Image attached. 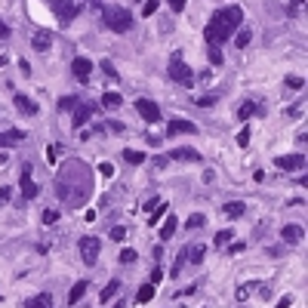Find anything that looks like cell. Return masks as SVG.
<instances>
[{
	"mask_svg": "<svg viewBox=\"0 0 308 308\" xmlns=\"http://www.w3.org/2000/svg\"><path fill=\"white\" fill-rule=\"evenodd\" d=\"M120 102H123L120 93H105V96H102V105H105V108H120Z\"/></svg>",
	"mask_w": 308,
	"mask_h": 308,
	"instance_id": "cell-29",
	"label": "cell"
},
{
	"mask_svg": "<svg viewBox=\"0 0 308 308\" xmlns=\"http://www.w3.org/2000/svg\"><path fill=\"white\" fill-rule=\"evenodd\" d=\"M80 256H83V262L86 265H96V259H99V250H102V241L99 238H93V234H86V238H80Z\"/></svg>",
	"mask_w": 308,
	"mask_h": 308,
	"instance_id": "cell-5",
	"label": "cell"
},
{
	"mask_svg": "<svg viewBox=\"0 0 308 308\" xmlns=\"http://www.w3.org/2000/svg\"><path fill=\"white\" fill-rule=\"evenodd\" d=\"M136 111L148 120V123H157V120H160V105L151 102V99H136Z\"/></svg>",
	"mask_w": 308,
	"mask_h": 308,
	"instance_id": "cell-7",
	"label": "cell"
},
{
	"mask_svg": "<svg viewBox=\"0 0 308 308\" xmlns=\"http://www.w3.org/2000/svg\"><path fill=\"white\" fill-rule=\"evenodd\" d=\"M262 114H265V108H262V105H259L256 99H247V102H244V105L238 108V117H241V120H250V117H262Z\"/></svg>",
	"mask_w": 308,
	"mask_h": 308,
	"instance_id": "cell-11",
	"label": "cell"
},
{
	"mask_svg": "<svg viewBox=\"0 0 308 308\" xmlns=\"http://www.w3.org/2000/svg\"><path fill=\"white\" fill-rule=\"evenodd\" d=\"M31 46L37 49V52H46V49L52 46V34H49L46 28H40V31H34V37H31Z\"/></svg>",
	"mask_w": 308,
	"mask_h": 308,
	"instance_id": "cell-12",
	"label": "cell"
},
{
	"mask_svg": "<svg viewBox=\"0 0 308 308\" xmlns=\"http://www.w3.org/2000/svg\"><path fill=\"white\" fill-rule=\"evenodd\" d=\"M120 262H123V265L136 262V250H130V247H126V250H120Z\"/></svg>",
	"mask_w": 308,
	"mask_h": 308,
	"instance_id": "cell-37",
	"label": "cell"
},
{
	"mask_svg": "<svg viewBox=\"0 0 308 308\" xmlns=\"http://www.w3.org/2000/svg\"><path fill=\"white\" fill-rule=\"evenodd\" d=\"M99 173H102V176H111V173H114V167H111V164H102V167H99Z\"/></svg>",
	"mask_w": 308,
	"mask_h": 308,
	"instance_id": "cell-50",
	"label": "cell"
},
{
	"mask_svg": "<svg viewBox=\"0 0 308 308\" xmlns=\"http://www.w3.org/2000/svg\"><path fill=\"white\" fill-rule=\"evenodd\" d=\"M287 86H290V89H302V86H305V77L290 74V77H287Z\"/></svg>",
	"mask_w": 308,
	"mask_h": 308,
	"instance_id": "cell-38",
	"label": "cell"
},
{
	"mask_svg": "<svg viewBox=\"0 0 308 308\" xmlns=\"http://www.w3.org/2000/svg\"><path fill=\"white\" fill-rule=\"evenodd\" d=\"M22 139H25L22 130H3V133H0V148H9L12 142H22Z\"/></svg>",
	"mask_w": 308,
	"mask_h": 308,
	"instance_id": "cell-18",
	"label": "cell"
},
{
	"mask_svg": "<svg viewBox=\"0 0 308 308\" xmlns=\"http://www.w3.org/2000/svg\"><path fill=\"white\" fill-rule=\"evenodd\" d=\"M167 210H170L167 204H160V207H154V210H151V219H148V225H160V219H164V216H167Z\"/></svg>",
	"mask_w": 308,
	"mask_h": 308,
	"instance_id": "cell-30",
	"label": "cell"
},
{
	"mask_svg": "<svg viewBox=\"0 0 308 308\" xmlns=\"http://www.w3.org/2000/svg\"><path fill=\"white\" fill-rule=\"evenodd\" d=\"M194 290H197L194 284H191V287H185V290H179V293H176V299H185V296H191V293H194Z\"/></svg>",
	"mask_w": 308,
	"mask_h": 308,
	"instance_id": "cell-48",
	"label": "cell"
},
{
	"mask_svg": "<svg viewBox=\"0 0 308 308\" xmlns=\"http://www.w3.org/2000/svg\"><path fill=\"white\" fill-rule=\"evenodd\" d=\"M290 305H293V299H290V296H284V299H281L275 308H290Z\"/></svg>",
	"mask_w": 308,
	"mask_h": 308,
	"instance_id": "cell-52",
	"label": "cell"
},
{
	"mask_svg": "<svg viewBox=\"0 0 308 308\" xmlns=\"http://www.w3.org/2000/svg\"><path fill=\"white\" fill-rule=\"evenodd\" d=\"M228 250H231V253H244V250H247V244H244V241H234Z\"/></svg>",
	"mask_w": 308,
	"mask_h": 308,
	"instance_id": "cell-49",
	"label": "cell"
},
{
	"mask_svg": "<svg viewBox=\"0 0 308 308\" xmlns=\"http://www.w3.org/2000/svg\"><path fill=\"white\" fill-rule=\"evenodd\" d=\"M123 238H126V228H123V225H114V228H111V241H123Z\"/></svg>",
	"mask_w": 308,
	"mask_h": 308,
	"instance_id": "cell-43",
	"label": "cell"
},
{
	"mask_svg": "<svg viewBox=\"0 0 308 308\" xmlns=\"http://www.w3.org/2000/svg\"><path fill=\"white\" fill-rule=\"evenodd\" d=\"M244 201H234V204H225V216L228 219H238V216H244Z\"/></svg>",
	"mask_w": 308,
	"mask_h": 308,
	"instance_id": "cell-28",
	"label": "cell"
},
{
	"mask_svg": "<svg viewBox=\"0 0 308 308\" xmlns=\"http://www.w3.org/2000/svg\"><path fill=\"white\" fill-rule=\"evenodd\" d=\"M167 74L179 83V86H191L194 83V71L188 68V62L182 59V56H179V52H176V56L170 59V68H167Z\"/></svg>",
	"mask_w": 308,
	"mask_h": 308,
	"instance_id": "cell-3",
	"label": "cell"
},
{
	"mask_svg": "<svg viewBox=\"0 0 308 308\" xmlns=\"http://www.w3.org/2000/svg\"><path fill=\"white\" fill-rule=\"evenodd\" d=\"M204 222H207V216H204V213H191L188 219H185V228H201Z\"/></svg>",
	"mask_w": 308,
	"mask_h": 308,
	"instance_id": "cell-31",
	"label": "cell"
},
{
	"mask_svg": "<svg viewBox=\"0 0 308 308\" xmlns=\"http://www.w3.org/2000/svg\"><path fill=\"white\" fill-rule=\"evenodd\" d=\"M204 256H207V244H191V247H188V262H191V265H201Z\"/></svg>",
	"mask_w": 308,
	"mask_h": 308,
	"instance_id": "cell-17",
	"label": "cell"
},
{
	"mask_svg": "<svg viewBox=\"0 0 308 308\" xmlns=\"http://www.w3.org/2000/svg\"><path fill=\"white\" fill-rule=\"evenodd\" d=\"M89 114H93V105L77 102V108H74V126H77V130H83V123L89 120Z\"/></svg>",
	"mask_w": 308,
	"mask_h": 308,
	"instance_id": "cell-14",
	"label": "cell"
},
{
	"mask_svg": "<svg viewBox=\"0 0 308 308\" xmlns=\"http://www.w3.org/2000/svg\"><path fill=\"white\" fill-rule=\"evenodd\" d=\"M117 290H120V281H111V284H105V290H102L99 302H102V305H108V302L114 299V293H117Z\"/></svg>",
	"mask_w": 308,
	"mask_h": 308,
	"instance_id": "cell-23",
	"label": "cell"
},
{
	"mask_svg": "<svg viewBox=\"0 0 308 308\" xmlns=\"http://www.w3.org/2000/svg\"><path fill=\"white\" fill-rule=\"evenodd\" d=\"M238 145H241V148H247V145H250V126H244V130L238 133Z\"/></svg>",
	"mask_w": 308,
	"mask_h": 308,
	"instance_id": "cell-41",
	"label": "cell"
},
{
	"mask_svg": "<svg viewBox=\"0 0 308 308\" xmlns=\"http://www.w3.org/2000/svg\"><path fill=\"white\" fill-rule=\"evenodd\" d=\"M151 299H154V287H151V284H142L139 293H136V302L145 305V302H151Z\"/></svg>",
	"mask_w": 308,
	"mask_h": 308,
	"instance_id": "cell-25",
	"label": "cell"
},
{
	"mask_svg": "<svg viewBox=\"0 0 308 308\" xmlns=\"http://www.w3.org/2000/svg\"><path fill=\"white\" fill-rule=\"evenodd\" d=\"M185 262H188V247L179 250V256H176V262H173V271H170V275L179 278V275H182V268H185Z\"/></svg>",
	"mask_w": 308,
	"mask_h": 308,
	"instance_id": "cell-22",
	"label": "cell"
},
{
	"mask_svg": "<svg viewBox=\"0 0 308 308\" xmlns=\"http://www.w3.org/2000/svg\"><path fill=\"white\" fill-rule=\"evenodd\" d=\"M302 12V0H290V6H287V15H299Z\"/></svg>",
	"mask_w": 308,
	"mask_h": 308,
	"instance_id": "cell-42",
	"label": "cell"
},
{
	"mask_svg": "<svg viewBox=\"0 0 308 308\" xmlns=\"http://www.w3.org/2000/svg\"><path fill=\"white\" fill-rule=\"evenodd\" d=\"M167 3H170V9H173V12H182L188 0H167Z\"/></svg>",
	"mask_w": 308,
	"mask_h": 308,
	"instance_id": "cell-46",
	"label": "cell"
},
{
	"mask_svg": "<svg viewBox=\"0 0 308 308\" xmlns=\"http://www.w3.org/2000/svg\"><path fill=\"white\" fill-rule=\"evenodd\" d=\"M9 197H12V188H0V207H3Z\"/></svg>",
	"mask_w": 308,
	"mask_h": 308,
	"instance_id": "cell-47",
	"label": "cell"
},
{
	"mask_svg": "<svg viewBox=\"0 0 308 308\" xmlns=\"http://www.w3.org/2000/svg\"><path fill=\"white\" fill-rule=\"evenodd\" d=\"M194 102L201 105V108H213V105H216V96H213V93H207V96H197Z\"/></svg>",
	"mask_w": 308,
	"mask_h": 308,
	"instance_id": "cell-35",
	"label": "cell"
},
{
	"mask_svg": "<svg viewBox=\"0 0 308 308\" xmlns=\"http://www.w3.org/2000/svg\"><path fill=\"white\" fill-rule=\"evenodd\" d=\"M244 28V9L241 6H225V9H216L210 15V25L204 28V37L210 46L219 49L228 37H234V31Z\"/></svg>",
	"mask_w": 308,
	"mask_h": 308,
	"instance_id": "cell-1",
	"label": "cell"
},
{
	"mask_svg": "<svg viewBox=\"0 0 308 308\" xmlns=\"http://www.w3.org/2000/svg\"><path fill=\"white\" fill-rule=\"evenodd\" d=\"M3 65H6V56H0V68H3Z\"/></svg>",
	"mask_w": 308,
	"mask_h": 308,
	"instance_id": "cell-53",
	"label": "cell"
},
{
	"mask_svg": "<svg viewBox=\"0 0 308 308\" xmlns=\"http://www.w3.org/2000/svg\"><path fill=\"white\" fill-rule=\"evenodd\" d=\"M59 148H62V145H49V148H46V160H49V164H59Z\"/></svg>",
	"mask_w": 308,
	"mask_h": 308,
	"instance_id": "cell-36",
	"label": "cell"
},
{
	"mask_svg": "<svg viewBox=\"0 0 308 308\" xmlns=\"http://www.w3.org/2000/svg\"><path fill=\"white\" fill-rule=\"evenodd\" d=\"M52 12L59 15V22H62V28H65V25H71V22L77 19L80 6H77V3H71V0H52Z\"/></svg>",
	"mask_w": 308,
	"mask_h": 308,
	"instance_id": "cell-4",
	"label": "cell"
},
{
	"mask_svg": "<svg viewBox=\"0 0 308 308\" xmlns=\"http://www.w3.org/2000/svg\"><path fill=\"white\" fill-rule=\"evenodd\" d=\"M123 160H126V164H133V167H139V164H145V151L126 148V151H123Z\"/></svg>",
	"mask_w": 308,
	"mask_h": 308,
	"instance_id": "cell-26",
	"label": "cell"
},
{
	"mask_svg": "<svg viewBox=\"0 0 308 308\" xmlns=\"http://www.w3.org/2000/svg\"><path fill=\"white\" fill-rule=\"evenodd\" d=\"M43 222H46V225H56V222H59V213H56V210H46V213H43Z\"/></svg>",
	"mask_w": 308,
	"mask_h": 308,
	"instance_id": "cell-44",
	"label": "cell"
},
{
	"mask_svg": "<svg viewBox=\"0 0 308 308\" xmlns=\"http://www.w3.org/2000/svg\"><path fill=\"white\" fill-rule=\"evenodd\" d=\"M250 40H253V31L250 28H238V34H234V46L244 49V46H250Z\"/></svg>",
	"mask_w": 308,
	"mask_h": 308,
	"instance_id": "cell-24",
	"label": "cell"
},
{
	"mask_svg": "<svg viewBox=\"0 0 308 308\" xmlns=\"http://www.w3.org/2000/svg\"><path fill=\"white\" fill-rule=\"evenodd\" d=\"M170 157L173 160H188V164H197V160H201V151H194V148H173Z\"/></svg>",
	"mask_w": 308,
	"mask_h": 308,
	"instance_id": "cell-15",
	"label": "cell"
},
{
	"mask_svg": "<svg viewBox=\"0 0 308 308\" xmlns=\"http://www.w3.org/2000/svg\"><path fill=\"white\" fill-rule=\"evenodd\" d=\"M253 290H259V284H244V287L238 290V299H241V302H247V299H250V293H253Z\"/></svg>",
	"mask_w": 308,
	"mask_h": 308,
	"instance_id": "cell-32",
	"label": "cell"
},
{
	"mask_svg": "<svg viewBox=\"0 0 308 308\" xmlns=\"http://www.w3.org/2000/svg\"><path fill=\"white\" fill-rule=\"evenodd\" d=\"M6 37H9V25L0 22V40H6Z\"/></svg>",
	"mask_w": 308,
	"mask_h": 308,
	"instance_id": "cell-51",
	"label": "cell"
},
{
	"mask_svg": "<svg viewBox=\"0 0 308 308\" xmlns=\"http://www.w3.org/2000/svg\"><path fill=\"white\" fill-rule=\"evenodd\" d=\"M31 173H34V170H31V164H25V167H22V173H19V188H22V197H25V201H34V197H37V191H40Z\"/></svg>",
	"mask_w": 308,
	"mask_h": 308,
	"instance_id": "cell-6",
	"label": "cell"
},
{
	"mask_svg": "<svg viewBox=\"0 0 308 308\" xmlns=\"http://www.w3.org/2000/svg\"><path fill=\"white\" fill-rule=\"evenodd\" d=\"M83 293H86V281H77L74 287H71V293H68V305H77L83 299Z\"/></svg>",
	"mask_w": 308,
	"mask_h": 308,
	"instance_id": "cell-21",
	"label": "cell"
},
{
	"mask_svg": "<svg viewBox=\"0 0 308 308\" xmlns=\"http://www.w3.org/2000/svg\"><path fill=\"white\" fill-rule=\"evenodd\" d=\"M28 308H52V293H37L28 299Z\"/></svg>",
	"mask_w": 308,
	"mask_h": 308,
	"instance_id": "cell-20",
	"label": "cell"
},
{
	"mask_svg": "<svg viewBox=\"0 0 308 308\" xmlns=\"http://www.w3.org/2000/svg\"><path fill=\"white\" fill-rule=\"evenodd\" d=\"M157 6H160V0H145V6H142V15L148 19V15H154L157 12Z\"/></svg>",
	"mask_w": 308,
	"mask_h": 308,
	"instance_id": "cell-33",
	"label": "cell"
},
{
	"mask_svg": "<svg viewBox=\"0 0 308 308\" xmlns=\"http://www.w3.org/2000/svg\"><path fill=\"white\" fill-rule=\"evenodd\" d=\"M102 71H105V74L111 77V80H114V77H120V74H117V68H114L111 62H108V59H102Z\"/></svg>",
	"mask_w": 308,
	"mask_h": 308,
	"instance_id": "cell-39",
	"label": "cell"
},
{
	"mask_svg": "<svg viewBox=\"0 0 308 308\" xmlns=\"http://www.w3.org/2000/svg\"><path fill=\"white\" fill-rule=\"evenodd\" d=\"M102 22H105V28L108 31H114V34H126L133 28V12L130 9H123V6H117V3H111V6H105L102 9Z\"/></svg>",
	"mask_w": 308,
	"mask_h": 308,
	"instance_id": "cell-2",
	"label": "cell"
},
{
	"mask_svg": "<svg viewBox=\"0 0 308 308\" xmlns=\"http://www.w3.org/2000/svg\"><path fill=\"white\" fill-rule=\"evenodd\" d=\"M231 238H234V234H231L228 228H222L219 234H216V247H222V244H231Z\"/></svg>",
	"mask_w": 308,
	"mask_h": 308,
	"instance_id": "cell-34",
	"label": "cell"
},
{
	"mask_svg": "<svg viewBox=\"0 0 308 308\" xmlns=\"http://www.w3.org/2000/svg\"><path fill=\"white\" fill-rule=\"evenodd\" d=\"M71 74H74L80 83H86V80H89V74H93V62H89L86 56H77L74 62H71Z\"/></svg>",
	"mask_w": 308,
	"mask_h": 308,
	"instance_id": "cell-8",
	"label": "cell"
},
{
	"mask_svg": "<svg viewBox=\"0 0 308 308\" xmlns=\"http://www.w3.org/2000/svg\"><path fill=\"white\" fill-rule=\"evenodd\" d=\"M207 56H210V62H213V65H222V52L216 49V46H210V49H207Z\"/></svg>",
	"mask_w": 308,
	"mask_h": 308,
	"instance_id": "cell-40",
	"label": "cell"
},
{
	"mask_svg": "<svg viewBox=\"0 0 308 308\" xmlns=\"http://www.w3.org/2000/svg\"><path fill=\"white\" fill-rule=\"evenodd\" d=\"M302 238H305V228H302V225H284V228H281V241H284L287 247H296Z\"/></svg>",
	"mask_w": 308,
	"mask_h": 308,
	"instance_id": "cell-10",
	"label": "cell"
},
{
	"mask_svg": "<svg viewBox=\"0 0 308 308\" xmlns=\"http://www.w3.org/2000/svg\"><path fill=\"white\" fill-rule=\"evenodd\" d=\"M77 96H62L59 102H56V108H59V111H74V108H77Z\"/></svg>",
	"mask_w": 308,
	"mask_h": 308,
	"instance_id": "cell-27",
	"label": "cell"
},
{
	"mask_svg": "<svg viewBox=\"0 0 308 308\" xmlns=\"http://www.w3.org/2000/svg\"><path fill=\"white\" fill-rule=\"evenodd\" d=\"M160 281H164V268H160V265H157V268L151 271V281H148V284L154 287V284H160Z\"/></svg>",
	"mask_w": 308,
	"mask_h": 308,
	"instance_id": "cell-45",
	"label": "cell"
},
{
	"mask_svg": "<svg viewBox=\"0 0 308 308\" xmlns=\"http://www.w3.org/2000/svg\"><path fill=\"white\" fill-rule=\"evenodd\" d=\"M176 228H179V219H176V216H167L164 228H160V241H170L173 234H176Z\"/></svg>",
	"mask_w": 308,
	"mask_h": 308,
	"instance_id": "cell-19",
	"label": "cell"
},
{
	"mask_svg": "<svg viewBox=\"0 0 308 308\" xmlns=\"http://www.w3.org/2000/svg\"><path fill=\"white\" fill-rule=\"evenodd\" d=\"M275 167L278 170H302L305 167V154H281V157H275Z\"/></svg>",
	"mask_w": 308,
	"mask_h": 308,
	"instance_id": "cell-9",
	"label": "cell"
},
{
	"mask_svg": "<svg viewBox=\"0 0 308 308\" xmlns=\"http://www.w3.org/2000/svg\"><path fill=\"white\" fill-rule=\"evenodd\" d=\"M167 133H170V136H179V133H197V123H191V120H182V117H176V120H170Z\"/></svg>",
	"mask_w": 308,
	"mask_h": 308,
	"instance_id": "cell-13",
	"label": "cell"
},
{
	"mask_svg": "<svg viewBox=\"0 0 308 308\" xmlns=\"http://www.w3.org/2000/svg\"><path fill=\"white\" fill-rule=\"evenodd\" d=\"M12 102H15V108H19L22 114H37V105H34L25 93H15V96H12Z\"/></svg>",
	"mask_w": 308,
	"mask_h": 308,
	"instance_id": "cell-16",
	"label": "cell"
}]
</instances>
